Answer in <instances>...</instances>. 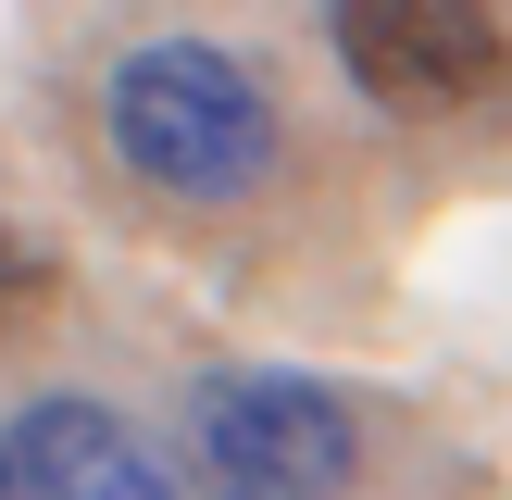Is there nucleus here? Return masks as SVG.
Listing matches in <instances>:
<instances>
[{"instance_id": "1", "label": "nucleus", "mask_w": 512, "mask_h": 500, "mask_svg": "<svg viewBox=\"0 0 512 500\" xmlns=\"http://www.w3.org/2000/svg\"><path fill=\"white\" fill-rule=\"evenodd\" d=\"M113 150L175 200H250L275 175V100L213 38H150L113 63Z\"/></svg>"}, {"instance_id": "2", "label": "nucleus", "mask_w": 512, "mask_h": 500, "mask_svg": "<svg viewBox=\"0 0 512 500\" xmlns=\"http://www.w3.org/2000/svg\"><path fill=\"white\" fill-rule=\"evenodd\" d=\"M188 438L213 500H350V475H363L350 400L313 375H200Z\"/></svg>"}, {"instance_id": "3", "label": "nucleus", "mask_w": 512, "mask_h": 500, "mask_svg": "<svg viewBox=\"0 0 512 500\" xmlns=\"http://www.w3.org/2000/svg\"><path fill=\"white\" fill-rule=\"evenodd\" d=\"M350 88L388 113H463L500 88V13L488 0H338L325 13Z\"/></svg>"}, {"instance_id": "4", "label": "nucleus", "mask_w": 512, "mask_h": 500, "mask_svg": "<svg viewBox=\"0 0 512 500\" xmlns=\"http://www.w3.org/2000/svg\"><path fill=\"white\" fill-rule=\"evenodd\" d=\"M0 500H175V463L100 400H25L0 425Z\"/></svg>"}, {"instance_id": "5", "label": "nucleus", "mask_w": 512, "mask_h": 500, "mask_svg": "<svg viewBox=\"0 0 512 500\" xmlns=\"http://www.w3.org/2000/svg\"><path fill=\"white\" fill-rule=\"evenodd\" d=\"M25 300H38V250H25V238H13V225H0V325H13V313H25Z\"/></svg>"}]
</instances>
